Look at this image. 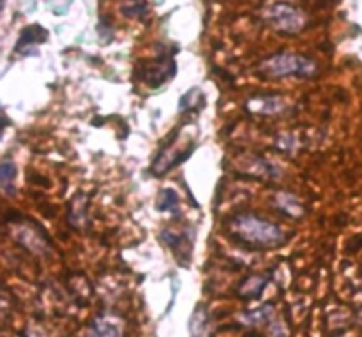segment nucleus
I'll list each match as a JSON object with an SVG mask.
<instances>
[{
	"label": "nucleus",
	"mask_w": 362,
	"mask_h": 337,
	"mask_svg": "<svg viewBox=\"0 0 362 337\" xmlns=\"http://www.w3.org/2000/svg\"><path fill=\"white\" fill-rule=\"evenodd\" d=\"M14 180H16V165L11 159H4L0 162V182L4 193L14 194Z\"/></svg>",
	"instance_id": "13"
},
{
	"label": "nucleus",
	"mask_w": 362,
	"mask_h": 337,
	"mask_svg": "<svg viewBox=\"0 0 362 337\" xmlns=\"http://www.w3.org/2000/svg\"><path fill=\"white\" fill-rule=\"evenodd\" d=\"M177 205H179V196L173 189H163L161 193L156 198V208L159 212H168L175 211Z\"/></svg>",
	"instance_id": "15"
},
{
	"label": "nucleus",
	"mask_w": 362,
	"mask_h": 337,
	"mask_svg": "<svg viewBox=\"0 0 362 337\" xmlns=\"http://www.w3.org/2000/svg\"><path fill=\"white\" fill-rule=\"evenodd\" d=\"M265 18L276 30L285 32V34H297L299 30H303L304 23H306L304 14L297 7L290 6L286 2L269 6L267 11H265Z\"/></svg>",
	"instance_id": "4"
},
{
	"label": "nucleus",
	"mask_w": 362,
	"mask_h": 337,
	"mask_svg": "<svg viewBox=\"0 0 362 337\" xmlns=\"http://www.w3.org/2000/svg\"><path fill=\"white\" fill-rule=\"evenodd\" d=\"M48 39V32L45 30L39 25H32V27H25L21 30L20 37H18V45H16V52H21L23 46H32V45H41Z\"/></svg>",
	"instance_id": "10"
},
{
	"label": "nucleus",
	"mask_w": 362,
	"mask_h": 337,
	"mask_svg": "<svg viewBox=\"0 0 362 337\" xmlns=\"http://www.w3.org/2000/svg\"><path fill=\"white\" fill-rule=\"evenodd\" d=\"M175 74V62L173 59H158L156 62H147L141 69V80L148 87H161L165 81Z\"/></svg>",
	"instance_id": "5"
},
{
	"label": "nucleus",
	"mask_w": 362,
	"mask_h": 337,
	"mask_svg": "<svg viewBox=\"0 0 362 337\" xmlns=\"http://www.w3.org/2000/svg\"><path fill=\"white\" fill-rule=\"evenodd\" d=\"M228 228L237 239L255 247H276L285 242V233L281 228L257 214L233 215L228 221Z\"/></svg>",
	"instance_id": "1"
},
{
	"label": "nucleus",
	"mask_w": 362,
	"mask_h": 337,
	"mask_svg": "<svg viewBox=\"0 0 362 337\" xmlns=\"http://www.w3.org/2000/svg\"><path fill=\"white\" fill-rule=\"evenodd\" d=\"M274 314V306L272 304H265V306L258 307V309H251L247 313L240 314V321L247 325V327H257V325L267 324Z\"/></svg>",
	"instance_id": "12"
},
{
	"label": "nucleus",
	"mask_w": 362,
	"mask_h": 337,
	"mask_svg": "<svg viewBox=\"0 0 362 337\" xmlns=\"http://www.w3.org/2000/svg\"><path fill=\"white\" fill-rule=\"evenodd\" d=\"M341 337H349V336H341Z\"/></svg>",
	"instance_id": "18"
},
{
	"label": "nucleus",
	"mask_w": 362,
	"mask_h": 337,
	"mask_svg": "<svg viewBox=\"0 0 362 337\" xmlns=\"http://www.w3.org/2000/svg\"><path fill=\"white\" fill-rule=\"evenodd\" d=\"M271 337H288V331L283 321H274L271 325Z\"/></svg>",
	"instance_id": "16"
},
{
	"label": "nucleus",
	"mask_w": 362,
	"mask_h": 337,
	"mask_svg": "<svg viewBox=\"0 0 362 337\" xmlns=\"http://www.w3.org/2000/svg\"><path fill=\"white\" fill-rule=\"evenodd\" d=\"M204 102H205V97L204 94H202L200 88L193 87L189 88L182 97H180L179 110L180 112H191V110H197L198 106H204Z\"/></svg>",
	"instance_id": "14"
},
{
	"label": "nucleus",
	"mask_w": 362,
	"mask_h": 337,
	"mask_svg": "<svg viewBox=\"0 0 362 337\" xmlns=\"http://www.w3.org/2000/svg\"><path fill=\"white\" fill-rule=\"evenodd\" d=\"M359 321H361V324H362V311H361V313H359Z\"/></svg>",
	"instance_id": "17"
},
{
	"label": "nucleus",
	"mask_w": 362,
	"mask_h": 337,
	"mask_svg": "<svg viewBox=\"0 0 362 337\" xmlns=\"http://www.w3.org/2000/svg\"><path fill=\"white\" fill-rule=\"evenodd\" d=\"M267 283H269V276H264V274L250 276V278L239 286V295L243 297V299H255V297L262 295V292L265 290Z\"/></svg>",
	"instance_id": "9"
},
{
	"label": "nucleus",
	"mask_w": 362,
	"mask_h": 337,
	"mask_svg": "<svg viewBox=\"0 0 362 337\" xmlns=\"http://www.w3.org/2000/svg\"><path fill=\"white\" fill-rule=\"evenodd\" d=\"M274 201H276V207H278L283 214L288 215V218L297 219L304 215V205L300 203V200L296 196V194L281 191V193L276 194Z\"/></svg>",
	"instance_id": "8"
},
{
	"label": "nucleus",
	"mask_w": 362,
	"mask_h": 337,
	"mask_svg": "<svg viewBox=\"0 0 362 337\" xmlns=\"http://www.w3.org/2000/svg\"><path fill=\"white\" fill-rule=\"evenodd\" d=\"M191 337H209L211 334V324H209V314L204 306H197L193 317L189 320Z\"/></svg>",
	"instance_id": "11"
},
{
	"label": "nucleus",
	"mask_w": 362,
	"mask_h": 337,
	"mask_svg": "<svg viewBox=\"0 0 362 337\" xmlns=\"http://www.w3.org/2000/svg\"><path fill=\"white\" fill-rule=\"evenodd\" d=\"M85 337H122V321L115 317L95 318Z\"/></svg>",
	"instance_id": "7"
},
{
	"label": "nucleus",
	"mask_w": 362,
	"mask_h": 337,
	"mask_svg": "<svg viewBox=\"0 0 362 337\" xmlns=\"http://www.w3.org/2000/svg\"><path fill=\"white\" fill-rule=\"evenodd\" d=\"M194 147H197V141H194L193 134L184 129H179L175 136L168 140V143L158 152V155L152 161L151 172L156 177L166 175L170 170L179 166L182 161H186L194 152Z\"/></svg>",
	"instance_id": "2"
},
{
	"label": "nucleus",
	"mask_w": 362,
	"mask_h": 337,
	"mask_svg": "<svg viewBox=\"0 0 362 337\" xmlns=\"http://www.w3.org/2000/svg\"><path fill=\"white\" fill-rule=\"evenodd\" d=\"M246 108L257 115H276L285 110V99L281 95H257L246 102Z\"/></svg>",
	"instance_id": "6"
},
{
	"label": "nucleus",
	"mask_w": 362,
	"mask_h": 337,
	"mask_svg": "<svg viewBox=\"0 0 362 337\" xmlns=\"http://www.w3.org/2000/svg\"><path fill=\"white\" fill-rule=\"evenodd\" d=\"M262 71L272 78H310L317 73V64L296 53H279L272 55L271 59L264 60Z\"/></svg>",
	"instance_id": "3"
}]
</instances>
